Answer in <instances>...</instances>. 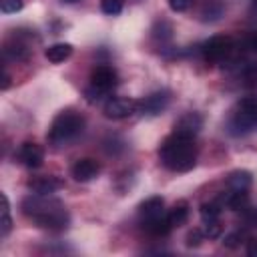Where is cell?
<instances>
[{
    "mask_svg": "<svg viewBox=\"0 0 257 257\" xmlns=\"http://www.w3.org/2000/svg\"><path fill=\"white\" fill-rule=\"evenodd\" d=\"M100 10L104 14L114 16V14H118L122 10V0H100Z\"/></svg>",
    "mask_w": 257,
    "mask_h": 257,
    "instance_id": "obj_22",
    "label": "cell"
},
{
    "mask_svg": "<svg viewBox=\"0 0 257 257\" xmlns=\"http://www.w3.org/2000/svg\"><path fill=\"white\" fill-rule=\"evenodd\" d=\"M72 44L70 42H54V44H50L46 50H44V58L48 60V62H52V64H60V62H64L66 58H70V54H72Z\"/></svg>",
    "mask_w": 257,
    "mask_h": 257,
    "instance_id": "obj_15",
    "label": "cell"
},
{
    "mask_svg": "<svg viewBox=\"0 0 257 257\" xmlns=\"http://www.w3.org/2000/svg\"><path fill=\"white\" fill-rule=\"evenodd\" d=\"M137 110H139V100L126 98V96L110 98V100H106V104H104V114H106L108 118H114V120L126 118V116H131V114H135Z\"/></svg>",
    "mask_w": 257,
    "mask_h": 257,
    "instance_id": "obj_7",
    "label": "cell"
},
{
    "mask_svg": "<svg viewBox=\"0 0 257 257\" xmlns=\"http://www.w3.org/2000/svg\"><path fill=\"white\" fill-rule=\"evenodd\" d=\"M4 82H2V90H6L8 86H10V74L8 72H4V78H2Z\"/></svg>",
    "mask_w": 257,
    "mask_h": 257,
    "instance_id": "obj_28",
    "label": "cell"
},
{
    "mask_svg": "<svg viewBox=\"0 0 257 257\" xmlns=\"http://www.w3.org/2000/svg\"><path fill=\"white\" fill-rule=\"evenodd\" d=\"M187 217H189V205H187L185 201L175 203V207L169 209V213H167L169 225H171L173 229H175V227H181V225L187 221Z\"/></svg>",
    "mask_w": 257,
    "mask_h": 257,
    "instance_id": "obj_17",
    "label": "cell"
},
{
    "mask_svg": "<svg viewBox=\"0 0 257 257\" xmlns=\"http://www.w3.org/2000/svg\"><path fill=\"white\" fill-rule=\"evenodd\" d=\"M100 169H102V167H100L98 161H94V159H90V157H84V159H78V161L72 165L70 173H72L74 181H78V183H88V181H92L94 177H98Z\"/></svg>",
    "mask_w": 257,
    "mask_h": 257,
    "instance_id": "obj_10",
    "label": "cell"
},
{
    "mask_svg": "<svg viewBox=\"0 0 257 257\" xmlns=\"http://www.w3.org/2000/svg\"><path fill=\"white\" fill-rule=\"evenodd\" d=\"M247 255L257 257V239H251V241L247 243Z\"/></svg>",
    "mask_w": 257,
    "mask_h": 257,
    "instance_id": "obj_27",
    "label": "cell"
},
{
    "mask_svg": "<svg viewBox=\"0 0 257 257\" xmlns=\"http://www.w3.org/2000/svg\"><path fill=\"white\" fill-rule=\"evenodd\" d=\"M82 128H84V116L72 108H64L52 118L46 139L50 145L60 147V145L70 143L74 137H78L82 133Z\"/></svg>",
    "mask_w": 257,
    "mask_h": 257,
    "instance_id": "obj_3",
    "label": "cell"
},
{
    "mask_svg": "<svg viewBox=\"0 0 257 257\" xmlns=\"http://www.w3.org/2000/svg\"><path fill=\"white\" fill-rule=\"evenodd\" d=\"M243 44H245V50H247V52H251V54H255V56H257V30L249 32V34L245 36Z\"/></svg>",
    "mask_w": 257,
    "mask_h": 257,
    "instance_id": "obj_25",
    "label": "cell"
},
{
    "mask_svg": "<svg viewBox=\"0 0 257 257\" xmlns=\"http://www.w3.org/2000/svg\"><path fill=\"white\" fill-rule=\"evenodd\" d=\"M28 189L32 193H38V195H52L56 193L58 189H62V181L54 175H44V177H34L28 181Z\"/></svg>",
    "mask_w": 257,
    "mask_h": 257,
    "instance_id": "obj_13",
    "label": "cell"
},
{
    "mask_svg": "<svg viewBox=\"0 0 257 257\" xmlns=\"http://www.w3.org/2000/svg\"><path fill=\"white\" fill-rule=\"evenodd\" d=\"M203 241H205V235H203L201 229H191L187 233V237H185V245L187 247H199Z\"/></svg>",
    "mask_w": 257,
    "mask_h": 257,
    "instance_id": "obj_23",
    "label": "cell"
},
{
    "mask_svg": "<svg viewBox=\"0 0 257 257\" xmlns=\"http://www.w3.org/2000/svg\"><path fill=\"white\" fill-rule=\"evenodd\" d=\"M163 215H165V201H163V197H149V199H145V201L139 205L141 223L159 219V217H163Z\"/></svg>",
    "mask_w": 257,
    "mask_h": 257,
    "instance_id": "obj_12",
    "label": "cell"
},
{
    "mask_svg": "<svg viewBox=\"0 0 257 257\" xmlns=\"http://www.w3.org/2000/svg\"><path fill=\"white\" fill-rule=\"evenodd\" d=\"M159 159L173 173H187L197 165V145L191 137L171 133L159 147Z\"/></svg>",
    "mask_w": 257,
    "mask_h": 257,
    "instance_id": "obj_2",
    "label": "cell"
},
{
    "mask_svg": "<svg viewBox=\"0 0 257 257\" xmlns=\"http://www.w3.org/2000/svg\"><path fill=\"white\" fill-rule=\"evenodd\" d=\"M257 124V96H247L239 100L233 118H231V128L235 135L247 133Z\"/></svg>",
    "mask_w": 257,
    "mask_h": 257,
    "instance_id": "obj_5",
    "label": "cell"
},
{
    "mask_svg": "<svg viewBox=\"0 0 257 257\" xmlns=\"http://www.w3.org/2000/svg\"><path fill=\"white\" fill-rule=\"evenodd\" d=\"M116 84H118V74H116V70L112 66L98 64V66L92 68V72H90V86H94L96 90H100V92L106 94Z\"/></svg>",
    "mask_w": 257,
    "mask_h": 257,
    "instance_id": "obj_6",
    "label": "cell"
},
{
    "mask_svg": "<svg viewBox=\"0 0 257 257\" xmlns=\"http://www.w3.org/2000/svg\"><path fill=\"white\" fill-rule=\"evenodd\" d=\"M16 159L20 165L28 167V169H38L44 161V151L40 145L32 143V141H24L20 147H18V153H16Z\"/></svg>",
    "mask_w": 257,
    "mask_h": 257,
    "instance_id": "obj_9",
    "label": "cell"
},
{
    "mask_svg": "<svg viewBox=\"0 0 257 257\" xmlns=\"http://www.w3.org/2000/svg\"><path fill=\"white\" fill-rule=\"evenodd\" d=\"M64 2H76V0H64Z\"/></svg>",
    "mask_w": 257,
    "mask_h": 257,
    "instance_id": "obj_29",
    "label": "cell"
},
{
    "mask_svg": "<svg viewBox=\"0 0 257 257\" xmlns=\"http://www.w3.org/2000/svg\"><path fill=\"white\" fill-rule=\"evenodd\" d=\"M12 229V219H10V203L8 197L2 193V221H0V235L6 237Z\"/></svg>",
    "mask_w": 257,
    "mask_h": 257,
    "instance_id": "obj_19",
    "label": "cell"
},
{
    "mask_svg": "<svg viewBox=\"0 0 257 257\" xmlns=\"http://www.w3.org/2000/svg\"><path fill=\"white\" fill-rule=\"evenodd\" d=\"M201 231H203L205 239H219L221 233H223V225H221L219 219H215V221H203Z\"/></svg>",
    "mask_w": 257,
    "mask_h": 257,
    "instance_id": "obj_20",
    "label": "cell"
},
{
    "mask_svg": "<svg viewBox=\"0 0 257 257\" xmlns=\"http://www.w3.org/2000/svg\"><path fill=\"white\" fill-rule=\"evenodd\" d=\"M221 211H223V205L221 201H209V203H203L199 207V213H201V219L203 221H215L221 217Z\"/></svg>",
    "mask_w": 257,
    "mask_h": 257,
    "instance_id": "obj_18",
    "label": "cell"
},
{
    "mask_svg": "<svg viewBox=\"0 0 257 257\" xmlns=\"http://www.w3.org/2000/svg\"><path fill=\"white\" fill-rule=\"evenodd\" d=\"M225 183L231 191H249V187L253 185V173L247 169H237L227 175Z\"/></svg>",
    "mask_w": 257,
    "mask_h": 257,
    "instance_id": "obj_14",
    "label": "cell"
},
{
    "mask_svg": "<svg viewBox=\"0 0 257 257\" xmlns=\"http://www.w3.org/2000/svg\"><path fill=\"white\" fill-rule=\"evenodd\" d=\"M201 54L207 62H227L233 58L235 54V40L231 36H225V34H219V36H211L209 40L203 42L201 46Z\"/></svg>",
    "mask_w": 257,
    "mask_h": 257,
    "instance_id": "obj_4",
    "label": "cell"
},
{
    "mask_svg": "<svg viewBox=\"0 0 257 257\" xmlns=\"http://www.w3.org/2000/svg\"><path fill=\"white\" fill-rule=\"evenodd\" d=\"M189 2L191 0H169V6L175 10V12H183L189 8Z\"/></svg>",
    "mask_w": 257,
    "mask_h": 257,
    "instance_id": "obj_26",
    "label": "cell"
},
{
    "mask_svg": "<svg viewBox=\"0 0 257 257\" xmlns=\"http://www.w3.org/2000/svg\"><path fill=\"white\" fill-rule=\"evenodd\" d=\"M22 213L32 219L40 229L48 231H64L70 225V215L66 213L64 205L50 197V195H28L20 203Z\"/></svg>",
    "mask_w": 257,
    "mask_h": 257,
    "instance_id": "obj_1",
    "label": "cell"
},
{
    "mask_svg": "<svg viewBox=\"0 0 257 257\" xmlns=\"http://www.w3.org/2000/svg\"><path fill=\"white\" fill-rule=\"evenodd\" d=\"M171 102V92L169 90H157L147 94L143 100H139V110L147 116H157L161 114Z\"/></svg>",
    "mask_w": 257,
    "mask_h": 257,
    "instance_id": "obj_8",
    "label": "cell"
},
{
    "mask_svg": "<svg viewBox=\"0 0 257 257\" xmlns=\"http://www.w3.org/2000/svg\"><path fill=\"white\" fill-rule=\"evenodd\" d=\"M221 205L223 207H229L231 211H239V209H245L247 207V191H231L229 189V193L227 195H223L221 199Z\"/></svg>",
    "mask_w": 257,
    "mask_h": 257,
    "instance_id": "obj_16",
    "label": "cell"
},
{
    "mask_svg": "<svg viewBox=\"0 0 257 257\" xmlns=\"http://www.w3.org/2000/svg\"><path fill=\"white\" fill-rule=\"evenodd\" d=\"M243 241H245V233H243V231H233V233H229V235L223 237V247H227V249H237Z\"/></svg>",
    "mask_w": 257,
    "mask_h": 257,
    "instance_id": "obj_21",
    "label": "cell"
},
{
    "mask_svg": "<svg viewBox=\"0 0 257 257\" xmlns=\"http://www.w3.org/2000/svg\"><path fill=\"white\" fill-rule=\"evenodd\" d=\"M201 126H203V116H201L199 112H187V114H183V116L175 122V131H173V133L195 139V135L201 131Z\"/></svg>",
    "mask_w": 257,
    "mask_h": 257,
    "instance_id": "obj_11",
    "label": "cell"
},
{
    "mask_svg": "<svg viewBox=\"0 0 257 257\" xmlns=\"http://www.w3.org/2000/svg\"><path fill=\"white\" fill-rule=\"evenodd\" d=\"M0 10L4 14H14L22 10V0H0Z\"/></svg>",
    "mask_w": 257,
    "mask_h": 257,
    "instance_id": "obj_24",
    "label": "cell"
}]
</instances>
